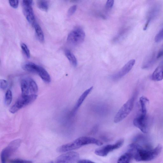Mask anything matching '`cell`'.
Here are the masks:
<instances>
[{"instance_id": "1", "label": "cell", "mask_w": 163, "mask_h": 163, "mask_svg": "<svg viewBox=\"0 0 163 163\" xmlns=\"http://www.w3.org/2000/svg\"><path fill=\"white\" fill-rule=\"evenodd\" d=\"M162 149L161 145L153 149H146L133 142L129 146L127 152L137 161H149L156 158L160 153Z\"/></svg>"}, {"instance_id": "2", "label": "cell", "mask_w": 163, "mask_h": 163, "mask_svg": "<svg viewBox=\"0 0 163 163\" xmlns=\"http://www.w3.org/2000/svg\"><path fill=\"white\" fill-rule=\"evenodd\" d=\"M89 144L101 146L103 145V142L94 138L81 137L69 144L61 146L58 148L57 151L59 153H66Z\"/></svg>"}, {"instance_id": "3", "label": "cell", "mask_w": 163, "mask_h": 163, "mask_svg": "<svg viewBox=\"0 0 163 163\" xmlns=\"http://www.w3.org/2000/svg\"><path fill=\"white\" fill-rule=\"evenodd\" d=\"M136 96L135 94L132 96L118 111L114 118L115 123H118L123 120L130 114L134 107Z\"/></svg>"}, {"instance_id": "4", "label": "cell", "mask_w": 163, "mask_h": 163, "mask_svg": "<svg viewBox=\"0 0 163 163\" xmlns=\"http://www.w3.org/2000/svg\"><path fill=\"white\" fill-rule=\"evenodd\" d=\"M37 95L31 94L27 96H20L15 104L9 109L11 113H16L20 109L31 104L36 99Z\"/></svg>"}, {"instance_id": "5", "label": "cell", "mask_w": 163, "mask_h": 163, "mask_svg": "<svg viewBox=\"0 0 163 163\" xmlns=\"http://www.w3.org/2000/svg\"><path fill=\"white\" fill-rule=\"evenodd\" d=\"M85 34L82 28L77 27L69 34L67 39L68 43L72 45H77L82 43L85 39Z\"/></svg>"}, {"instance_id": "6", "label": "cell", "mask_w": 163, "mask_h": 163, "mask_svg": "<svg viewBox=\"0 0 163 163\" xmlns=\"http://www.w3.org/2000/svg\"><path fill=\"white\" fill-rule=\"evenodd\" d=\"M22 141L20 139L15 140L2 151L1 157L2 163H7L8 158L12 155L20 146Z\"/></svg>"}, {"instance_id": "7", "label": "cell", "mask_w": 163, "mask_h": 163, "mask_svg": "<svg viewBox=\"0 0 163 163\" xmlns=\"http://www.w3.org/2000/svg\"><path fill=\"white\" fill-rule=\"evenodd\" d=\"M124 143V139H120L114 144L106 145L97 149L95 151V154L99 156L106 157L110 153L121 147Z\"/></svg>"}, {"instance_id": "8", "label": "cell", "mask_w": 163, "mask_h": 163, "mask_svg": "<svg viewBox=\"0 0 163 163\" xmlns=\"http://www.w3.org/2000/svg\"><path fill=\"white\" fill-rule=\"evenodd\" d=\"M79 158V155L78 153L70 151L65 153L48 163H75L78 161Z\"/></svg>"}, {"instance_id": "9", "label": "cell", "mask_w": 163, "mask_h": 163, "mask_svg": "<svg viewBox=\"0 0 163 163\" xmlns=\"http://www.w3.org/2000/svg\"><path fill=\"white\" fill-rule=\"evenodd\" d=\"M33 1L25 0L23 1L22 6L24 15L31 24L34 26L36 23L35 17L32 7Z\"/></svg>"}, {"instance_id": "10", "label": "cell", "mask_w": 163, "mask_h": 163, "mask_svg": "<svg viewBox=\"0 0 163 163\" xmlns=\"http://www.w3.org/2000/svg\"><path fill=\"white\" fill-rule=\"evenodd\" d=\"M134 125L144 133H147L148 122L147 115L142 114L135 118L133 121Z\"/></svg>"}, {"instance_id": "11", "label": "cell", "mask_w": 163, "mask_h": 163, "mask_svg": "<svg viewBox=\"0 0 163 163\" xmlns=\"http://www.w3.org/2000/svg\"><path fill=\"white\" fill-rule=\"evenodd\" d=\"M135 63L136 60L134 59L129 61L119 72L112 76V78L113 80H117L124 76L130 72Z\"/></svg>"}, {"instance_id": "12", "label": "cell", "mask_w": 163, "mask_h": 163, "mask_svg": "<svg viewBox=\"0 0 163 163\" xmlns=\"http://www.w3.org/2000/svg\"><path fill=\"white\" fill-rule=\"evenodd\" d=\"M93 87H91L85 90L77 100L76 104L71 112V115H74L80 107L87 96L92 90Z\"/></svg>"}, {"instance_id": "13", "label": "cell", "mask_w": 163, "mask_h": 163, "mask_svg": "<svg viewBox=\"0 0 163 163\" xmlns=\"http://www.w3.org/2000/svg\"><path fill=\"white\" fill-rule=\"evenodd\" d=\"M152 79L153 80L158 81L163 79V61L159 65L153 73Z\"/></svg>"}, {"instance_id": "14", "label": "cell", "mask_w": 163, "mask_h": 163, "mask_svg": "<svg viewBox=\"0 0 163 163\" xmlns=\"http://www.w3.org/2000/svg\"><path fill=\"white\" fill-rule=\"evenodd\" d=\"M139 102L141 108V114L146 115L147 113V106L149 103V100L147 97L142 96L140 98Z\"/></svg>"}, {"instance_id": "15", "label": "cell", "mask_w": 163, "mask_h": 163, "mask_svg": "<svg viewBox=\"0 0 163 163\" xmlns=\"http://www.w3.org/2000/svg\"><path fill=\"white\" fill-rule=\"evenodd\" d=\"M39 66L34 63L28 62L24 64L23 68L28 72L36 74Z\"/></svg>"}, {"instance_id": "16", "label": "cell", "mask_w": 163, "mask_h": 163, "mask_svg": "<svg viewBox=\"0 0 163 163\" xmlns=\"http://www.w3.org/2000/svg\"><path fill=\"white\" fill-rule=\"evenodd\" d=\"M45 82H50L51 78L47 71L43 67L40 66L37 74Z\"/></svg>"}, {"instance_id": "17", "label": "cell", "mask_w": 163, "mask_h": 163, "mask_svg": "<svg viewBox=\"0 0 163 163\" xmlns=\"http://www.w3.org/2000/svg\"><path fill=\"white\" fill-rule=\"evenodd\" d=\"M22 95L23 96H27L29 95L30 90L28 83L27 78L22 80L20 83Z\"/></svg>"}, {"instance_id": "18", "label": "cell", "mask_w": 163, "mask_h": 163, "mask_svg": "<svg viewBox=\"0 0 163 163\" xmlns=\"http://www.w3.org/2000/svg\"><path fill=\"white\" fill-rule=\"evenodd\" d=\"M31 94H36L38 90V87L35 81L30 78H27Z\"/></svg>"}, {"instance_id": "19", "label": "cell", "mask_w": 163, "mask_h": 163, "mask_svg": "<svg viewBox=\"0 0 163 163\" xmlns=\"http://www.w3.org/2000/svg\"><path fill=\"white\" fill-rule=\"evenodd\" d=\"M65 53L71 64L74 67H76L77 65V62L74 55L68 49H66L65 50Z\"/></svg>"}, {"instance_id": "20", "label": "cell", "mask_w": 163, "mask_h": 163, "mask_svg": "<svg viewBox=\"0 0 163 163\" xmlns=\"http://www.w3.org/2000/svg\"><path fill=\"white\" fill-rule=\"evenodd\" d=\"M33 26L38 40L41 42H43L44 40V36L42 29L39 25L36 23Z\"/></svg>"}, {"instance_id": "21", "label": "cell", "mask_w": 163, "mask_h": 163, "mask_svg": "<svg viewBox=\"0 0 163 163\" xmlns=\"http://www.w3.org/2000/svg\"><path fill=\"white\" fill-rule=\"evenodd\" d=\"M132 158L131 155L127 151L119 158L117 163H130Z\"/></svg>"}, {"instance_id": "22", "label": "cell", "mask_w": 163, "mask_h": 163, "mask_svg": "<svg viewBox=\"0 0 163 163\" xmlns=\"http://www.w3.org/2000/svg\"><path fill=\"white\" fill-rule=\"evenodd\" d=\"M37 7L44 11H48L49 8V4L48 1H38L37 2Z\"/></svg>"}, {"instance_id": "23", "label": "cell", "mask_w": 163, "mask_h": 163, "mask_svg": "<svg viewBox=\"0 0 163 163\" xmlns=\"http://www.w3.org/2000/svg\"><path fill=\"white\" fill-rule=\"evenodd\" d=\"M13 99V94L12 91L10 90H8L5 94V103L8 106L12 102Z\"/></svg>"}, {"instance_id": "24", "label": "cell", "mask_w": 163, "mask_h": 163, "mask_svg": "<svg viewBox=\"0 0 163 163\" xmlns=\"http://www.w3.org/2000/svg\"><path fill=\"white\" fill-rule=\"evenodd\" d=\"M21 47L26 56L28 58L30 57V53L29 50L27 45L24 43L21 44Z\"/></svg>"}, {"instance_id": "25", "label": "cell", "mask_w": 163, "mask_h": 163, "mask_svg": "<svg viewBox=\"0 0 163 163\" xmlns=\"http://www.w3.org/2000/svg\"><path fill=\"white\" fill-rule=\"evenodd\" d=\"M163 39V28L157 34L155 37V40L156 43L161 41Z\"/></svg>"}, {"instance_id": "26", "label": "cell", "mask_w": 163, "mask_h": 163, "mask_svg": "<svg viewBox=\"0 0 163 163\" xmlns=\"http://www.w3.org/2000/svg\"><path fill=\"white\" fill-rule=\"evenodd\" d=\"M9 163H33L31 161L20 159H16L11 160L9 161Z\"/></svg>"}, {"instance_id": "27", "label": "cell", "mask_w": 163, "mask_h": 163, "mask_svg": "<svg viewBox=\"0 0 163 163\" xmlns=\"http://www.w3.org/2000/svg\"><path fill=\"white\" fill-rule=\"evenodd\" d=\"M77 9V6L74 5L71 6L69 9L68 12V15L70 16L73 15L76 11Z\"/></svg>"}, {"instance_id": "28", "label": "cell", "mask_w": 163, "mask_h": 163, "mask_svg": "<svg viewBox=\"0 0 163 163\" xmlns=\"http://www.w3.org/2000/svg\"><path fill=\"white\" fill-rule=\"evenodd\" d=\"M8 83L7 81L4 79H1L0 80V87L3 90L6 89Z\"/></svg>"}, {"instance_id": "29", "label": "cell", "mask_w": 163, "mask_h": 163, "mask_svg": "<svg viewBox=\"0 0 163 163\" xmlns=\"http://www.w3.org/2000/svg\"><path fill=\"white\" fill-rule=\"evenodd\" d=\"M9 4L11 7L14 8H17L19 5L18 1H9Z\"/></svg>"}, {"instance_id": "30", "label": "cell", "mask_w": 163, "mask_h": 163, "mask_svg": "<svg viewBox=\"0 0 163 163\" xmlns=\"http://www.w3.org/2000/svg\"><path fill=\"white\" fill-rule=\"evenodd\" d=\"M114 1L113 0H108L107 1L106 6L107 8H111L114 6Z\"/></svg>"}, {"instance_id": "31", "label": "cell", "mask_w": 163, "mask_h": 163, "mask_svg": "<svg viewBox=\"0 0 163 163\" xmlns=\"http://www.w3.org/2000/svg\"><path fill=\"white\" fill-rule=\"evenodd\" d=\"M77 163H96L94 161H92L90 160H86V159H82L79 161H78Z\"/></svg>"}, {"instance_id": "32", "label": "cell", "mask_w": 163, "mask_h": 163, "mask_svg": "<svg viewBox=\"0 0 163 163\" xmlns=\"http://www.w3.org/2000/svg\"><path fill=\"white\" fill-rule=\"evenodd\" d=\"M163 56V50L161 51L157 56V58H158Z\"/></svg>"}]
</instances>
